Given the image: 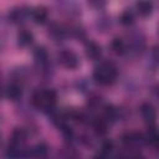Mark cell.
I'll return each instance as SVG.
<instances>
[{
    "mask_svg": "<svg viewBox=\"0 0 159 159\" xmlns=\"http://www.w3.org/2000/svg\"><path fill=\"white\" fill-rule=\"evenodd\" d=\"M135 21V14L132 9H125L120 15H119V22L123 26H132Z\"/></svg>",
    "mask_w": 159,
    "mask_h": 159,
    "instance_id": "44dd1931",
    "label": "cell"
},
{
    "mask_svg": "<svg viewBox=\"0 0 159 159\" xmlns=\"http://www.w3.org/2000/svg\"><path fill=\"white\" fill-rule=\"evenodd\" d=\"M92 77L101 86H112L117 81L118 68L112 61H102L93 70Z\"/></svg>",
    "mask_w": 159,
    "mask_h": 159,
    "instance_id": "7a4b0ae2",
    "label": "cell"
},
{
    "mask_svg": "<svg viewBox=\"0 0 159 159\" xmlns=\"http://www.w3.org/2000/svg\"><path fill=\"white\" fill-rule=\"evenodd\" d=\"M30 10L31 7L26 6V5H19V6H15L12 7L9 14H7V19L11 24H15V25H20L22 22H25V20L30 16Z\"/></svg>",
    "mask_w": 159,
    "mask_h": 159,
    "instance_id": "8992f818",
    "label": "cell"
},
{
    "mask_svg": "<svg viewBox=\"0 0 159 159\" xmlns=\"http://www.w3.org/2000/svg\"><path fill=\"white\" fill-rule=\"evenodd\" d=\"M34 55V60L37 63V66L42 70V71H47L48 70V65H50V57H48V52L46 50L45 46H36L32 51Z\"/></svg>",
    "mask_w": 159,
    "mask_h": 159,
    "instance_id": "52a82bcc",
    "label": "cell"
},
{
    "mask_svg": "<svg viewBox=\"0 0 159 159\" xmlns=\"http://www.w3.org/2000/svg\"><path fill=\"white\" fill-rule=\"evenodd\" d=\"M30 16L36 25H43L48 19V9L45 5H37L31 7Z\"/></svg>",
    "mask_w": 159,
    "mask_h": 159,
    "instance_id": "8fae6325",
    "label": "cell"
},
{
    "mask_svg": "<svg viewBox=\"0 0 159 159\" xmlns=\"http://www.w3.org/2000/svg\"><path fill=\"white\" fill-rule=\"evenodd\" d=\"M96 26H97L98 31L108 30V29L111 27V19H109V17H107V16H102L101 19H98V20H97Z\"/></svg>",
    "mask_w": 159,
    "mask_h": 159,
    "instance_id": "603a6c76",
    "label": "cell"
},
{
    "mask_svg": "<svg viewBox=\"0 0 159 159\" xmlns=\"http://www.w3.org/2000/svg\"><path fill=\"white\" fill-rule=\"evenodd\" d=\"M88 5H89V6L96 7L97 10H99V9H103V7L106 6V1H99V0H96V1H89V2H88Z\"/></svg>",
    "mask_w": 159,
    "mask_h": 159,
    "instance_id": "d4e9b609",
    "label": "cell"
},
{
    "mask_svg": "<svg viewBox=\"0 0 159 159\" xmlns=\"http://www.w3.org/2000/svg\"><path fill=\"white\" fill-rule=\"evenodd\" d=\"M67 31H68V35H70V36L75 37V39L78 40V41H80V40L83 41V40L87 39L86 30H84V27H83L81 24H72V25H70V26L67 27Z\"/></svg>",
    "mask_w": 159,
    "mask_h": 159,
    "instance_id": "ac0fdd59",
    "label": "cell"
},
{
    "mask_svg": "<svg viewBox=\"0 0 159 159\" xmlns=\"http://www.w3.org/2000/svg\"><path fill=\"white\" fill-rule=\"evenodd\" d=\"M139 112H140L142 118L144 119V122L148 124V127L149 125H155L157 109L150 102H143L139 107Z\"/></svg>",
    "mask_w": 159,
    "mask_h": 159,
    "instance_id": "9c48e42d",
    "label": "cell"
},
{
    "mask_svg": "<svg viewBox=\"0 0 159 159\" xmlns=\"http://www.w3.org/2000/svg\"><path fill=\"white\" fill-rule=\"evenodd\" d=\"M129 159H144V158L140 154H133V155L129 157Z\"/></svg>",
    "mask_w": 159,
    "mask_h": 159,
    "instance_id": "4316f807",
    "label": "cell"
},
{
    "mask_svg": "<svg viewBox=\"0 0 159 159\" xmlns=\"http://www.w3.org/2000/svg\"><path fill=\"white\" fill-rule=\"evenodd\" d=\"M127 52H132L133 55H140L145 50V36L139 30H132L128 34L125 40Z\"/></svg>",
    "mask_w": 159,
    "mask_h": 159,
    "instance_id": "3957f363",
    "label": "cell"
},
{
    "mask_svg": "<svg viewBox=\"0 0 159 159\" xmlns=\"http://www.w3.org/2000/svg\"><path fill=\"white\" fill-rule=\"evenodd\" d=\"M84 53H86V57L91 61H99L102 58V46L93 41V40H87L86 43H84Z\"/></svg>",
    "mask_w": 159,
    "mask_h": 159,
    "instance_id": "30bf717a",
    "label": "cell"
},
{
    "mask_svg": "<svg viewBox=\"0 0 159 159\" xmlns=\"http://www.w3.org/2000/svg\"><path fill=\"white\" fill-rule=\"evenodd\" d=\"M17 45L21 47H27L34 42V34L26 29H22L17 32Z\"/></svg>",
    "mask_w": 159,
    "mask_h": 159,
    "instance_id": "d6986e66",
    "label": "cell"
},
{
    "mask_svg": "<svg viewBox=\"0 0 159 159\" xmlns=\"http://www.w3.org/2000/svg\"><path fill=\"white\" fill-rule=\"evenodd\" d=\"M57 102V93L51 88H40L36 89L31 96V104L45 113H52L55 111Z\"/></svg>",
    "mask_w": 159,
    "mask_h": 159,
    "instance_id": "6da1fadb",
    "label": "cell"
},
{
    "mask_svg": "<svg viewBox=\"0 0 159 159\" xmlns=\"http://www.w3.org/2000/svg\"><path fill=\"white\" fill-rule=\"evenodd\" d=\"M57 10L67 17H76L81 14V6L75 1H60L56 2Z\"/></svg>",
    "mask_w": 159,
    "mask_h": 159,
    "instance_id": "ba28073f",
    "label": "cell"
},
{
    "mask_svg": "<svg viewBox=\"0 0 159 159\" xmlns=\"http://www.w3.org/2000/svg\"><path fill=\"white\" fill-rule=\"evenodd\" d=\"M48 35L55 41H62L68 36L67 27L60 22H51L48 25Z\"/></svg>",
    "mask_w": 159,
    "mask_h": 159,
    "instance_id": "7c38bea8",
    "label": "cell"
},
{
    "mask_svg": "<svg viewBox=\"0 0 159 159\" xmlns=\"http://www.w3.org/2000/svg\"><path fill=\"white\" fill-rule=\"evenodd\" d=\"M144 140L150 147L157 148L158 142H159V137H158V130H157L155 125H149L148 127V132H147V134H144Z\"/></svg>",
    "mask_w": 159,
    "mask_h": 159,
    "instance_id": "ffe728a7",
    "label": "cell"
},
{
    "mask_svg": "<svg viewBox=\"0 0 159 159\" xmlns=\"http://www.w3.org/2000/svg\"><path fill=\"white\" fill-rule=\"evenodd\" d=\"M60 159H81V157L73 150V149H66L61 153L60 155Z\"/></svg>",
    "mask_w": 159,
    "mask_h": 159,
    "instance_id": "cb8c5ba5",
    "label": "cell"
},
{
    "mask_svg": "<svg viewBox=\"0 0 159 159\" xmlns=\"http://www.w3.org/2000/svg\"><path fill=\"white\" fill-rule=\"evenodd\" d=\"M1 96H2V88L0 87V97H1Z\"/></svg>",
    "mask_w": 159,
    "mask_h": 159,
    "instance_id": "83f0119b",
    "label": "cell"
},
{
    "mask_svg": "<svg viewBox=\"0 0 159 159\" xmlns=\"http://www.w3.org/2000/svg\"><path fill=\"white\" fill-rule=\"evenodd\" d=\"M135 11L142 17H148L154 11V2L153 1H138L135 4Z\"/></svg>",
    "mask_w": 159,
    "mask_h": 159,
    "instance_id": "2e32d148",
    "label": "cell"
},
{
    "mask_svg": "<svg viewBox=\"0 0 159 159\" xmlns=\"http://www.w3.org/2000/svg\"><path fill=\"white\" fill-rule=\"evenodd\" d=\"M22 84L17 83V82H14L11 81L4 89V93L6 96L7 99L10 101H19L21 97H22Z\"/></svg>",
    "mask_w": 159,
    "mask_h": 159,
    "instance_id": "4fadbf2b",
    "label": "cell"
},
{
    "mask_svg": "<svg viewBox=\"0 0 159 159\" xmlns=\"http://www.w3.org/2000/svg\"><path fill=\"white\" fill-rule=\"evenodd\" d=\"M93 159H111V155H106V154L98 152V154H96V157Z\"/></svg>",
    "mask_w": 159,
    "mask_h": 159,
    "instance_id": "484cf974",
    "label": "cell"
},
{
    "mask_svg": "<svg viewBox=\"0 0 159 159\" xmlns=\"http://www.w3.org/2000/svg\"><path fill=\"white\" fill-rule=\"evenodd\" d=\"M111 50H112L113 53H116L118 56H122V55L127 53V43H125V40L123 37H119V36L113 37V40L111 41Z\"/></svg>",
    "mask_w": 159,
    "mask_h": 159,
    "instance_id": "e0dca14e",
    "label": "cell"
},
{
    "mask_svg": "<svg viewBox=\"0 0 159 159\" xmlns=\"http://www.w3.org/2000/svg\"><path fill=\"white\" fill-rule=\"evenodd\" d=\"M122 144L128 149H137L145 143L144 134L139 132H127L120 137Z\"/></svg>",
    "mask_w": 159,
    "mask_h": 159,
    "instance_id": "5b68a950",
    "label": "cell"
},
{
    "mask_svg": "<svg viewBox=\"0 0 159 159\" xmlns=\"http://www.w3.org/2000/svg\"><path fill=\"white\" fill-rule=\"evenodd\" d=\"M113 149H114L113 142H112L111 139H106V140L102 142V144H101V150H99V152L103 153V154H106V155H111L112 152H113Z\"/></svg>",
    "mask_w": 159,
    "mask_h": 159,
    "instance_id": "7402d4cb",
    "label": "cell"
},
{
    "mask_svg": "<svg viewBox=\"0 0 159 159\" xmlns=\"http://www.w3.org/2000/svg\"><path fill=\"white\" fill-rule=\"evenodd\" d=\"M58 63L67 68V70H76L80 66V57L71 48H63L57 53Z\"/></svg>",
    "mask_w": 159,
    "mask_h": 159,
    "instance_id": "277c9868",
    "label": "cell"
},
{
    "mask_svg": "<svg viewBox=\"0 0 159 159\" xmlns=\"http://www.w3.org/2000/svg\"><path fill=\"white\" fill-rule=\"evenodd\" d=\"M27 140V132L24 128H15L10 137V144L15 145H26Z\"/></svg>",
    "mask_w": 159,
    "mask_h": 159,
    "instance_id": "9a60e30c",
    "label": "cell"
},
{
    "mask_svg": "<svg viewBox=\"0 0 159 159\" xmlns=\"http://www.w3.org/2000/svg\"><path fill=\"white\" fill-rule=\"evenodd\" d=\"M48 154V147L46 143L41 142L30 148V159H46Z\"/></svg>",
    "mask_w": 159,
    "mask_h": 159,
    "instance_id": "5bb4252c",
    "label": "cell"
}]
</instances>
